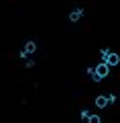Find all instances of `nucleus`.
I'll return each instance as SVG.
<instances>
[{"label":"nucleus","mask_w":120,"mask_h":123,"mask_svg":"<svg viewBox=\"0 0 120 123\" xmlns=\"http://www.w3.org/2000/svg\"><path fill=\"white\" fill-rule=\"evenodd\" d=\"M108 74H110V66H108L106 62H100L98 66H94V74H92L90 78L94 80V82H100V80L106 78Z\"/></svg>","instance_id":"nucleus-1"},{"label":"nucleus","mask_w":120,"mask_h":123,"mask_svg":"<svg viewBox=\"0 0 120 123\" xmlns=\"http://www.w3.org/2000/svg\"><path fill=\"white\" fill-rule=\"evenodd\" d=\"M82 17H83V8H82V6H77V8H73L71 12H69V23H77Z\"/></svg>","instance_id":"nucleus-2"},{"label":"nucleus","mask_w":120,"mask_h":123,"mask_svg":"<svg viewBox=\"0 0 120 123\" xmlns=\"http://www.w3.org/2000/svg\"><path fill=\"white\" fill-rule=\"evenodd\" d=\"M104 62H106L108 66H118V64H120V53H114V51H110V53H108V57H106Z\"/></svg>","instance_id":"nucleus-3"},{"label":"nucleus","mask_w":120,"mask_h":123,"mask_svg":"<svg viewBox=\"0 0 120 123\" xmlns=\"http://www.w3.org/2000/svg\"><path fill=\"white\" fill-rule=\"evenodd\" d=\"M22 51L26 53V57H29V55H33V53L37 51V43H35L33 39H31V41H26V43H25V49H22Z\"/></svg>","instance_id":"nucleus-4"},{"label":"nucleus","mask_w":120,"mask_h":123,"mask_svg":"<svg viewBox=\"0 0 120 123\" xmlns=\"http://www.w3.org/2000/svg\"><path fill=\"white\" fill-rule=\"evenodd\" d=\"M96 107H98V109H106L108 107V94H100V97H96Z\"/></svg>","instance_id":"nucleus-5"},{"label":"nucleus","mask_w":120,"mask_h":123,"mask_svg":"<svg viewBox=\"0 0 120 123\" xmlns=\"http://www.w3.org/2000/svg\"><path fill=\"white\" fill-rule=\"evenodd\" d=\"M88 123H102V119H100V115H92V113H90V117H88Z\"/></svg>","instance_id":"nucleus-6"},{"label":"nucleus","mask_w":120,"mask_h":123,"mask_svg":"<svg viewBox=\"0 0 120 123\" xmlns=\"http://www.w3.org/2000/svg\"><path fill=\"white\" fill-rule=\"evenodd\" d=\"M116 101H118L116 92H110V94H108V105H116Z\"/></svg>","instance_id":"nucleus-7"},{"label":"nucleus","mask_w":120,"mask_h":123,"mask_svg":"<svg viewBox=\"0 0 120 123\" xmlns=\"http://www.w3.org/2000/svg\"><path fill=\"white\" fill-rule=\"evenodd\" d=\"M33 66H35V60H25V68L26 70H31Z\"/></svg>","instance_id":"nucleus-8"},{"label":"nucleus","mask_w":120,"mask_h":123,"mask_svg":"<svg viewBox=\"0 0 120 123\" xmlns=\"http://www.w3.org/2000/svg\"><path fill=\"white\" fill-rule=\"evenodd\" d=\"M108 53H110V49H102V51H100V57H102V62L108 57Z\"/></svg>","instance_id":"nucleus-9"},{"label":"nucleus","mask_w":120,"mask_h":123,"mask_svg":"<svg viewBox=\"0 0 120 123\" xmlns=\"http://www.w3.org/2000/svg\"><path fill=\"white\" fill-rule=\"evenodd\" d=\"M79 117H82V119H86V121H88V117H90V111H88V109H83L82 113H79Z\"/></svg>","instance_id":"nucleus-10"},{"label":"nucleus","mask_w":120,"mask_h":123,"mask_svg":"<svg viewBox=\"0 0 120 123\" xmlns=\"http://www.w3.org/2000/svg\"><path fill=\"white\" fill-rule=\"evenodd\" d=\"M86 74H88V76H92V74H94V66H90V68H86Z\"/></svg>","instance_id":"nucleus-11"}]
</instances>
